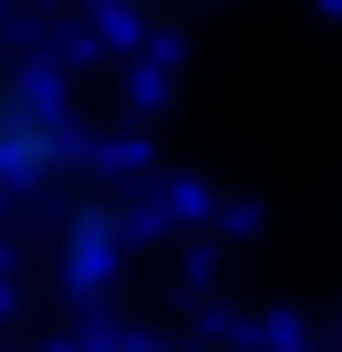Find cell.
Masks as SVG:
<instances>
[{
  "instance_id": "6da1fadb",
  "label": "cell",
  "mask_w": 342,
  "mask_h": 352,
  "mask_svg": "<svg viewBox=\"0 0 342 352\" xmlns=\"http://www.w3.org/2000/svg\"><path fill=\"white\" fill-rule=\"evenodd\" d=\"M83 166H94V145H83L63 83L21 52L11 0H0V208H52Z\"/></svg>"
},
{
  "instance_id": "7a4b0ae2",
  "label": "cell",
  "mask_w": 342,
  "mask_h": 352,
  "mask_svg": "<svg viewBox=\"0 0 342 352\" xmlns=\"http://www.w3.org/2000/svg\"><path fill=\"white\" fill-rule=\"evenodd\" d=\"M52 352H218L197 331H83V342H52Z\"/></svg>"
},
{
  "instance_id": "3957f363",
  "label": "cell",
  "mask_w": 342,
  "mask_h": 352,
  "mask_svg": "<svg viewBox=\"0 0 342 352\" xmlns=\"http://www.w3.org/2000/svg\"><path fill=\"white\" fill-rule=\"evenodd\" d=\"M332 352H342V342H332Z\"/></svg>"
}]
</instances>
